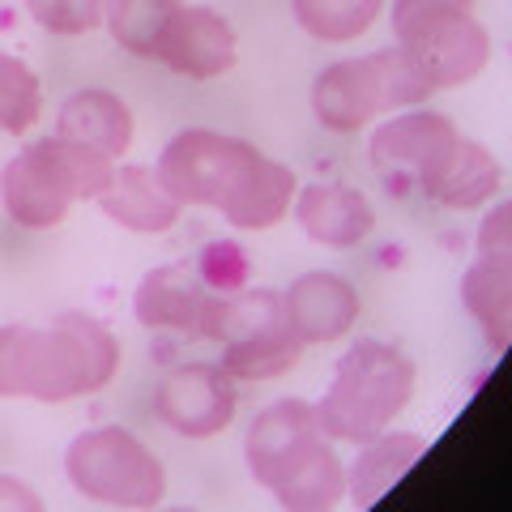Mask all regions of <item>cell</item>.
<instances>
[{
  "mask_svg": "<svg viewBox=\"0 0 512 512\" xmlns=\"http://www.w3.org/2000/svg\"><path fill=\"white\" fill-rule=\"evenodd\" d=\"M218 291L201 278L197 265H158L133 291V316L154 333H197L205 338V320L214 312Z\"/></svg>",
  "mask_w": 512,
  "mask_h": 512,
  "instance_id": "4fadbf2b",
  "label": "cell"
},
{
  "mask_svg": "<svg viewBox=\"0 0 512 512\" xmlns=\"http://www.w3.org/2000/svg\"><path fill=\"white\" fill-rule=\"evenodd\" d=\"M205 342L222 346V367L235 380H278L303 355V342L282 308V291L218 295L205 320Z\"/></svg>",
  "mask_w": 512,
  "mask_h": 512,
  "instance_id": "8992f818",
  "label": "cell"
},
{
  "mask_svg": "<svg viewBox=\"0 0 512 512\" xmlns=\"http://www.w3.org/2000/svg\"><path fill=\"white\" fill-rule=\"evenodd\" d=\"M256 158H261V150L244 137L214 133V128H184L163 146L154 175L180 205H210V210H218L231 184Z\"/></svg>",
  "mask_w": 512,
  "mask_h": 512,
  "instance_id": "ba28073f",
  "label": "cell"
},
{
  "mask_svg": "<svg viewBox=\"0 0 512 512\" xmlns=\"http://www.w3.org/2000/svg\"><path fill=\"white\" fill-rule=\"evenodd\" d=\"M239 406L235 376L222 363H180L158 380L154 414L184 440H214L231 427Z\"/></svg>",
  "mask_w": 512,
  "mask_h": 512,
  "instance_id": "8fae6325",
  "label": "cell"
},
{
  "mask_svg": "<svg viewBox=\"0 0 512 512\" xmlns=\"http://www.w3.org/2000/svg\"><path fill=\"white\" fill-rule=\"evenodd\" d=\"M393 43L419 64L431 90L466 86L491 60L474 0H393Z\"/></svg>",
  "mask_w": 512,
  "mask_h": 512,
  "instance_id": "5b68a950",
  "label": "cell"
},
{
  "mask_svg": "<svg viewBox=\"0 0 512 512\" xmlns=\"http://www.w3.org/2000/svg\"><path fill=\"white\" fill-rule=\"evenodd\" d=\"M414 359L402 346L380 342V338H359L333 367V384L325 397L312 406L316 423L329 440L338 444H363L389 431L393 419L414 402Z\"/></svg>",
  "mask_w": 512,
  "mask_h": 512,
  "instance_id": "7a4b0ae2",
  "label": "cell"
},
{
  "mask_svg": "<svg viewBox=\"0 0 512 512\" xmlns=\"http://www.w3.org/2000/svg\"><path fill=\"white\" fill-rule=\"evenodd\" d=\"M295 22L316 43H350L372 30L384 0H291Z\"/></svg>",
  "mask_w": 512,
  "mask_h": 512,
  "instance_id": "7402d4cb",
  "label": "cell"
},
{
  "mask_svg": "<svg viewBox=\"0 0 512 512\" xmlns=\"http://www.w3.org/2000/svg\"><path fill=\"white\" fill-rule=\"evenodd\" d=\"M282 308H286L295 338L308 350V346L342 342L346 333L359 325L363 299L350 278L329 274V269H308V274H299L282 291Z\"/></svg>",
  "mask_w": 512,
  "mask_h": 512,
  "instance_id": "5bb4252c",
  "label": "cell"
},
{
  "mask_svg": "<svg viewBox=\"0 0 512 512\" xmlns=\"http://www.w3.org/2000/svg\"><path fill=\"white\" fill-rule=\"evenodd\" d=\"M180 0H107L103 5V26L124 52L133 56H154L158 35L167 30L171 13Z\"/></svg>",
  "mask_w": 512,
  "mask_h": 512,
  "instance_id": "cb8c5ba5",
  "label": "cell"
},
{
  "mask_svg": "<svg viewBox=\"0 0 512 512\" xmlns=\"http://www.w3.org/2000/svg\"><path fill=\"white\" fill-rule=\"evenodd\" d=\"M299 192L295 171L274 158H256V163L231 184V192L222 197L218 214L231 222L235 231H269L291 214V201Z\"/></svg>",
  "mask_w": 512,
  "mask_h": 512,
  "instance_id": "d6986e66",
  "label": "cell"
},
{
  "mask_svg": "<svg viewBox=\"0 0 512 512\" xmlns=\"http://www.w3.org/2000/svg\"><path fill=\"white\" fill-rule=\"evenodd\" d=\"M56 137L82 141L116 163L133 146V111L111 90H73L56 111Z\"/></svg>",
  "mask_w": 512,
  "mask_h": 512,
  "instance_id": "ffe728a7",
  "label": "cell"
},
{
  "mask_svg": "<svg viewBox=\"0 0 512 512\" xmlns=\"http://www.w3.org/2000/svg\"><path fill=\"white\" fill-rule=\"evenodd\" d=\"M120 342L103 320L60 312L52 325H0V397L60 406L111 384Z\"/></svg>",
  "mask_w": 512,
  "mask_h": 512,
  "instance_id": "6da1fadb",
  "label": "cell"
},
{
  "mask_svg": "<svg viewBox=\"0 0 512 512\" xmlns=\"http://www.w3.org/2000/svg\"><path fill=\"white\" fill-rule=\"evenodd\" d=\"M99 210L133 235H163L180 222L184 205L158 184L154 167L128 163V167H116L111 184L99 192Z\"/></svg>",
  "mask_w": 512,
  "mask_h": 512,
  "instance_id": "ac0fdd59",
  "label": "cell"
},
{
  "mask_svg": "<svg viewBox=\"0 0 512 512\" xmlns=\"http://www.w3.org/2000/svg\"><path fill=\"white\" fill-rule=\"evenodd\" d=\"M0 512H43L39 491H30L22 478L0 474Z\"/></svg>",
  "mask_w": 512,
  "mask_h": 512,
  "instance_id": "4316f807",
  "label": "cell"
},
{
  "mask_svg": "<svg viewBox=\"0 0 512 512\" xmlns=\"http://www.w3.org/2000/svg\"><path fill=\"white\" fill-rule=\"evenodd\" d=\"M500 184H504L500 158L470 137H457L448 154L419 180V192L444 205V210H478L500 192Z\"/></svg>",
  "mask_w": 512,
  "mask_h": 512,
  "instance_id": "e0dca14e",
  "label": "cell"
},
{
  "mask_svg": "<svg viewBox=\"0 0 512 512\" xmlns=\"http://www.w3.org/2000/svg\"><path fill=\"white\" fill-rule=\"evenodd\" d=\"M423 440L414 431H380V436L363 440L355 461L346 466V495L355 500V508H372L384 491H393L410 466L423 457Z\"/></svg>",
  "mask_w": 512,
  "mask_h": 512,
  "instance_id": "44dd1931",
  "label": "cell"
},
{
  "mask_svg": "<svg viewBox=\"0 0 512 512\" xmlns=\"http://www.w3.org/2000/svg\"><path fill=\"white\" fill-rule=\"evenodd\" d=\"M342 495H346V466H342L338 448L325 444L291 483L274 491V500L286 512H329L342 504Z\"/></svg>",
  "mask_w": 512,
  "mask_h": 512,
  "instance_id": "603a6c76",
  "label": "cell"
},
{
  "mask_svg": "<svg viewBox=\"0 0 512 512\" xmlns=\"http://www.w3.org/2000/svg\"><path fill=\"white\" fill-rule=\"evenodd\" d=\"M154 60H163L175 77H188V82H214L239 60L235 26L210 5H180L158 35Z\"/></svg>",
  "mask_w": 512,
  "mask_h": 512,
  "instance_id": "7c38bea8",
  "label": "cell"
},
{
  "mask_svg": "<svg viewBox=\"0 0 512 512\" xmlns=\"http://www.w3.org/2000/svg\"><path fill=\"white\" fill-rule=\"evenodd\" d=\"M103 5L107 0H26V13L52 35L77 39L103 26Z\"/></svg>",
  "mask_w": 512,
  "mask_h": 512,
  "instance_id": "484cf974",
  "label": "cell"
},
{
  "mask_svg": "<svg viewBox=\"0 0 512 512\" xmlns=\"http://www.w3.org/2000/svg\"><path fill=\"white\" fill-rule=\"evenodd\" d=\"M325 444H333V440L320 431L312 402H303V397H278V402H269L248 423L244 461H248V474L265 491H278L291 483Z\"/></svg>",
  "mask_w": 512,
  "mask_h": 512,
  "instance_id": "9c48e42d",
  "label": "cell"
},
{
  "mask_svg": "<svg viewBox=\"0 0 512 512\" xmlns=\"http://www.w3.org/2000/svg\"><path fill=\"white\" fill-rule=\"evenodd\" d=\"M64 474L77 495L107 508H158L167 500V470L133 431L90 427L64 448Z\"/></svg>",
  "mask_w": 512,
  "mask_h": 512,
  "instance_id": "52a82bcc",
  "label": "cell"
},
{
  "mask_svg": "<svg viewBox=\"0 0 512 512\" xmlns=\"http://www.w3.org/2000/svg\"><path fill=\"white\" fill-rule=\"evenodd\" d=\"M461 303L500 355L512 338V210L495 205L478 227V252L461 274Z\"/></svg>",
  "mask_w": 512,
  "mask_h": 512,
  "instance_id": "30bf717a",
  "label": "cell"
},
{
  "mask_svg": "<svg viewBox=\"0 0 512 512\" xmlns=\"http://www.w3.org/2000/svg\"><path fill=\"white\" fill-rule=\"evenodd\" d=\"M431 82L402 47H380L372 56L338 60L312 82V116L329 133H359L380 111H406L431 99Z\"/></svg>",
  "mask_w": 512,
  "mask_h": 512,
  "instance_id": "277c9868",
  "label": "cell"
},
{
  "mask_svg": "<svg viewBox=\"0 0 512 512\" xmlns=\"http://www.w3.org/2000/svg\"><path fill=\"white\" fill-rule=\"evenodd\" d=\"M461 133L457 124L444 116V111H431V107H406L402 116L384 120L372 141H367V158H372L376 171H402L414 175V184L440 163Z\"/></svg>",
  "mask_w": 512,
  "mask_h": 512,
  "instance_id": "9a60e30c",
  "label": "cell"
},
{
  "mask_svg": "<svg viewBox=\"0 0 512 512\" xmlns=\"http://www.w3.org/2000/svg\"><path fill=\"white\" fill-rule=\"evenodd\" d=\"M43 116V86L26 60L0 52V133L22 137Z\"/></svg>",
  "mask_w": 512,
  "mask_h": 512,
  "instance_id": "d4e9b609",
  "label": "cell"
},
{
  "mask_svg": "<svg viewBox=\"0 0 512 512\" xmlns=\"http://www.w3.org/2000/svg\"><path fill=\"white\" fill-rule=\"evenodd\" d=\"M295 222L299 231L320 248H359L376 227V210L359 188L338 180H316L295 192Z\"/></svg>",
  "mask_w": 512,
  "mask_h": 512,
  "instance_id": "2e32d148",
  "label": "cell"
},
{
  "mask_svg": "<svg viewBox=\"0 0 512 512\" xmlns=\"http://www.w3.org/2000/svg\"><path fill=\"white\" fill-rule=\"evenodd\" d=\"M116 163L69 137H39L0 171L5 214L26 231H47L69 218L73 201H99Z\"/></svg>",
  "mask_w": 512,
  "mask_h": 512,
  "instance_id": "3957f363",
  "label": "cell"
}]
</instances>
